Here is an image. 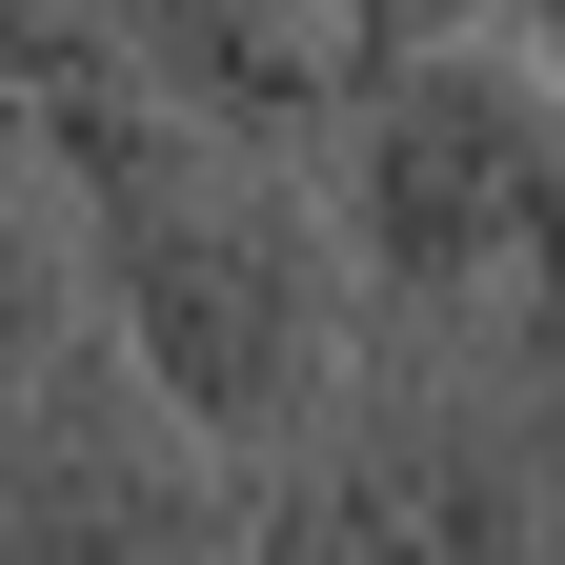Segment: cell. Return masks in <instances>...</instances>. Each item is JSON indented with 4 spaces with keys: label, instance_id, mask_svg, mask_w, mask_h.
I'll use <instances>...</instances> for the list:
<instances>
[{
    "label": "cell",
    "instance_id": "cell-1",
    "mask_svg": "<svg viewBox=\"0 0 565 565\" xmlns=\"http://www.w3.org/2000/svg\"><path fill=\"white\" fill-rule=\"evenodd\" d=\"M61 202H82L102 323L162 364L182 424H223L243 465L343 384V343H364V263H343L323 182H303V141H243V121L162 102L121 162H82Z\"/></svg>",
    "mask_w": 565,
    "mask_h": 565
},
{
    "label": "cell",
    "instance_id": "cell-2",
    "mask_svg": "<svg viewBox=\"0 0 565 565\" xmlns=\"http://www.w3.org/2000/svg\"><path fill=\"white\" fill-rule=\"evenodd\" d=\"M565 384H525V343L484 364V323L343 343V384L243 465L223 565H565Z\"/></svg>",
    "mask_w": 565,
    "mask_h": 565
},
{
    "label": "cell",
    "instance_id": "cell-3",
    "mask_svg": "<svg viewBox=\"0 0 565 565\" xmlns=\"http://www.w3.org/2000/svg\"><path fill=\"white\" fill-rule=\"evenodd\" d=\"M545 141H565V41L484 21V0L465 21H384L343 61V102H323V223L364 263V303H404V323L505 303Z\"/></svg>",
    "mask_w": 565,
    "mask_h": 565
},
{
    "label": "cell",
    "instance_id": "cell-4",
    "mask_svg": "<svg viewBox=\"0 0 565 565\" xmlns=\"http://www.w3.org/2000/svg\"><path fill=\"white\" fill-rule=\"evenodd\" d=\"M223 545H243V445L182 424L121 323L0 384V565H223Z\"/></svg>",
    "mask_w": 565,
    "mask_h": 565
},
{
    "label": "cell",
    "instance_id": "cell-5",
    "mask_svg": "<svg viewBox=\"0 0 565 565\" xmlns=\"http://www.w3.org/2000/svg\"><path fill=\"white\" fill-rule=\"evenodd\" d=\"M121 21L162 41V82H182L202 121H243V141H323L343 61L384 41L364 0H121Z\"/></svg>",
    "mask_w": 565,
    "mask_h": 565
},
{
    "label": "cell",
    "instance_id": "cell-6",
    "mask_svg": "<svg viewBox=\"0 0 565 565\" xmlns=\"http://www.w3.org/2000/svg\"><path fill=\"white\" fill-rule=\"evenodd\" d=\"M102 323V263H82V202H61V162L21 121H0V384L41 364V343H82Z\"/></svg>",
    "mask_w": 565,
    "mask_h": 565
},
{
    "label": "cell",
    "instance_id": "cell-7",
    "mask_svg": "<svg viewBox=\"0 0 565 565\" xmlns=\"http://www.w3.org/2000/svg\"><path fill=\"white\" fill-rule=\"evenodd\" d=\"M505 343H525V384H565V141H545V202H525V263H505Z\"/></svg>",
    "mask_w": 565,
    "mask_h": 565
},
{
    "label": "cell",
    "instance_id": "cell-8",
    "mask_svg": "<svg viewBox=\"0 0 565 565\" xmlns=\"http://www.w3.org/2000/svg\"><path fill=\"white\" fill-rule=\"evenodd\" d=\"M484 21H525V41H565V0H484Z\"/></svg>",
    "mask_w": 565,
    "mask_h": 565
},
{
    "label": "cell",
    "instance_id": "cell-9",
    "mask_svg": "<svg viewBox=\"0 0 565 565\" xmlns=\"http://www.w3.org/2000/svg\"><path fill=\"white\" fill-rule=\"evenodd\" d=\"M545 465H565V445H545Z\"/></svg>",
    "mask_w": 565,
    "mask_h": 565
}]
</instances>
